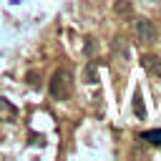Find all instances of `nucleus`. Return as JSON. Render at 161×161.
Masks as SVG:
<instances>
[{
  "label": "nucleus",
  "instance_id": "obj_5",
  "mask_svg": "<svg viewBox=\"0 0 161 161\" xmlns=\"http://www.w3.org/2000/svg\"><path fill=\"white\" fill-rule=\"evenodd\" d=\"M138 138H143V141H146V143H151V146H161V128L143 131V133H138Z\"/></svg>",
  "mask_w": 161,
  "mask_h": 161
},
{
  "label": "nucleus",
  "instance_id": "obj_2",
  "mask_svg": "<svg viewBox=\"0 0 161 161\" xmlns=\"http://www.w3.org/2000/svg\"><path fill=\"white\" fill-rule=\"evenodd\" d=\"M133 35H136V40H138L141 45H148V43H156L158 30H156L153 20H148V18H136V20H133Z\"/></svg>",
  "mask_w": 161,
  "mask_h": 161
},
{
  "label": "nucleus",
  "instance_id": "obj_10",
  "mask_svg": "<svg viewBox=\"0 0 161 161\" xmlns=\"http://www.w3.org/2000/svg\"><path fill=\"white\" fill-rule=\"evenodd\" d=\"M25 83H28L33 91H38V88H40V73H38V70L28 73V75H25Z\"/></svg>",
  "mask_w": 161,
  "mask_h": 161
},
{
  "label": "nucleus",
  "instance_id": "obj_9",
  "mask_svg": "<svg viewBox=\"0 0 161 161\" xmlns=\"http://www.w3.org/2000/svg\"><path fill=\"white\" fill-rule=\"evenodd\" d=\"M86 83H98V68H96V63L86 65Z\"/></svg>",
  "mask_w": 161,
  "mask_h": 161
},
{
  "label": "nucleus",
  "instance_id": "obj_8",
  "mask_svg": "<svg viewBox=\"0 0 161 161\" xmlns=\"http://www.w3.org/2000/svg\"><path fill=\"white\" fill-rule=\"evenodd\" d=\"M133 113H136L138 118H143V116H146V108H143V98H141V91H138V88L133 91Z\"/></svg>",
  "mask_w": 161,
  "mask_h": 161
},
{
  "label": "nucleus",
  "instance_id": "obj_1",
  "mask_svg": "<svg viewBox=\"0 0 161 161\" xmlns=\"http://www.w3.org/2000/svg\"><path fill=\"white\" fill-rule=\"evenodd\" d=\"M48 93L55 101L70 98V93H73V73L68 68H55L53 75H50V83H48Z\"/></svg>",
  "mask_w": 161,
  "mask_h": 161
},
{
  "label": "nucleus",
  "instance_id": "obj_7",
  "mask_svg": "<svg viewBox=\"0 0 161 161\" xmlns=\"http://www.w3.org/2000/svg\"><path fill=\"white\" fill-rule=\"evenodd\" d=\"M113 53H116L121 60H128V48H126V40H123V38H116V40H113Z\"/></svg>",
  "mask_w": 161,
  "mask_h": 161
},
{
  "label": "nucleus",
  "instance_id": "obj_4",
  "mask_svg": "<svg viewBox=\"0 0 161 161\" xmlns=\"http://www.w3.org/2000/svg\"><path fill=\"white\" fill-rule=\"evenodd\" d=\"M15 118H18V106L0 96V121L3 123H13Z\"/></svg>",
  "mask_w": 161,
  "mask_h": 161
},
{
  "label": "nucleus",
  "instance_id": "obj_11",
  "mask_svg": "<svg viewBox=\"0 0 161 161\" xmlns=\"http://www.w3.org/2000/svg\"><path fill=\"white\" fill-rule=\"evenodd\" d=\"M96 50V43H93V38H88V43H86V53H93Z\"/></svg>",
  "mask_w": 161,
  "mask_h": 161
},
{
  "label": "nucleus",
  "instance_id": "obj_3",
  "mask_svg": "<svg viewBox=\"0 0 161 161\" xmlns=\"http://www.w3.org/2000/svg\"><path fill=\"white\" fill-rule=\"evenodd\" d=\"M141 65H143V70H146L151 78L161 80V58H158V55H153V53L141 55Z\"/></svg>",
  "mask_w": 161,
  "mask_h": 161
},
{
  "label": "nucleus",
  "instance_id": "obj_6",
  "mask_svg": "<svg viewBox=\"0 0 161 161\" xmlns=\"http://www.w3.org/2000/svg\"><path fill=\"white\" fill-rule=\"evenodd\" d=\"M113 13H116V15H131V13H133L131 0H116V3H113Z\"/></svg>",
  "mask_w": 161,
  "mask_h": 161
}]
</instances>
